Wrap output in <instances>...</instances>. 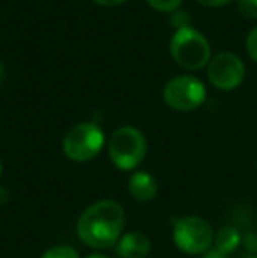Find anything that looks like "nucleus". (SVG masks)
<instances>
[{"label": "nucleus", "mask_w": 257, "mask_h": 258, "mask_svg": "<svg viewBox=\"0 0 257 258\" xmlns=\"http://www.w3.org/2000/svg\"><path fill=\"white\" fill-rule=\"evenodd\" d=\"M208 79L219 90H234L245 79V65L234 53L222 51L210 60Z\"/></svg>", "instance_id": "7"}, {"label": "nucleus", "mask_w": 257, "mask_h": 258, "mask_svg": "<svg viewBox=\"0 0 257 258\" xmlns=\"http://www.w3.org/2000/svg\"><path fill=\"white\" fill-rule=\"evenodd\" d=\"M171 56L180 67L187 71H199L212 60V48L202 34L190 27H180L169 42Z\"/></svg>", "instance_id": "2"}, {"label": "nucleus", "mask_w": 257, "mask_h": 258, "mask_svg": "<svg viewBox=\"0 0 257 258\" xmlns=\"http://www.w3.org/2000/svg\"><path fill=\"white\" fill-rule=\"evenodd\" d=\"M197 2L206 7H222V6H226V4H229L231 0H197Z\"/></svg>", "instance_id": "16"}, {"label": "nucleus", "mask_w": 257, "mask_h": 258, "mask_svg": "<svg viewBox=\"0 0 257 258\" xmlns=\"http://www.w3.org/2000/svg\"><path fill=\"white\" fill-rule=\"evenodd\" d=\"M93 2L99 4V6H104V7H115V6L124 4L125 0H93Z\"/></svg>", "instance_id": "17"}, {"label": "nucleus", "mask_w": 257, "mask_h": 258, "mask_svg": "<svg viewBox=\"0 0 257 258\" xmlns=\"http://www.w3.org/2000/svg\"><path fill=\"white\" fill-rule=\"evenodd\" d=\"M150 4V7H153L155 11H161V13H173L180 7L182 0H146Z\"/></svg>", "instance_id": "13"}, {"label": "nucleus", "mask_w": 257, "mask_h": 258, "mask_svg": "<svg viewBox=\"0 0 257 258\" xmlns=\"http://www.w3.org/2000/svg\"><path fill=\"white\" fill-rule=\"evenodd\" d=\"M245 48H247L248 56H250L254 61H257V27L248 34L247 42H245Z\"/></svg>", "instance_id": "14"}, {"label": "nucleus", "mask_w": 257, "mask_h": 258, "mask_svg": "<svg viewBox=\"0 0 257 258\" xmlns=\"http://www.w3.org/2000/svg\"><path fill=\"white\" fill-rule=\"evenodd\" d=\"M86 258H110V256L102 255V253H93V255H90V256H86Z\"/></svg>", "instance_id": "20"}, {"label": "nucleus", "mask_w": 257, "mask_h": 258, "mask_svg": "<svg viewBox=\"0 0 257 258\" xmlns=\"http://www.w3.org/2000/svg\"><path fill=\"white\" fill-rule=\"evenodd\" d=\"M151 251V242L143 232H129L117 242V253L122 258H146Z\"/></svg>", "instance_id": "8"}, {"label": "nucleus", "mask_w": 257, "mask_h": 258, "mask_svg": "<svg viewBox=\"0 0 257 258\" xmlns=\"http://www.w3.org/2000/svg\"><path fill=\"white\" fill-rule=\"evenodd\" d=\"M104 146V134L95 123H78L64 136V155L72 162H90Z\"/></svg>", "instance_id": "5"}, {"label": "nucleus", "mask_w": 257, "mask_h": 258, "mask_svg": "<svg viewBox=\"0 0 257 258\" xmlns=\"http://www.w3.org/2000/svg\"><path fill=\"white\" fill-rule=\"evenodd\" d=\"M173 239L178 249L187 255H204L215 242V232L210 221L201 216H183L176 220Z\"/></svg>", "instance_id": "4"}, {"label": "nucleus", "mask_w": 257, "mask_h": 258, "mask_svg": "<svg viewBox=\"0 0 257 258\" xmlns=\"http://www.w3.org/2000/svg\"><path fill=\"white\" fill-rule=\"evenodd\" d=\"M164 102L175 111H194L206 99V88L197 78L192 76H176L164 86Z\"/></svg>", "instance_id": "6"}, {"label": "nucleus", "mask_w": 257, "mask_h": 258, "mask_svg": "<svg viewBox=\"0 0 257 258\" xmlns=\"http://www.w3.org/2000/svg\"><path fill=\"white\" fill-rule=\"evenodd\" d=\"M238 11L247 20H257V0H238Z\"/></svg>", "instance_id": "12"}, {"label": "nucleus", "mask_w": 257, "mask_h": 258, "mask_svg": "<svg viewBox=\"0 0 257 258\" xmlns=\"http://www.w3.org/2000/svg\"><path fill=\"white\" fill-rule=\"evenodd\" d=\"M4 76H6V72H4V65H2V61H0V85H2V81H4Z\"/></svg>", "instance_id": "19"}, {"label": "nucleus", "mask_w": 257, "mask_h": 258, "mask_svg": "<svg viewBox=\"0 0 257 258\" xmlns=\"http://www.w3.org/2000/svg\"><path fill=\"white\" fill-rule=\"evenodd\" d=\"M41 258H79V255L71 246H53Z\"/></svg>", "instance_id": "11"}, {"label": "nucleus", "mask_w": 257, "mask_h": 258, "mask_svg": "<svg viewBox=\"0 0 257 258\" xmlns=\"http://www.w3.org/2000/svg\"><path fill=\"white\" fill-rule=\"evenodd\" d=\"M108 153L117 169L134 170L146 156V139L134 126H120L111 136Z\"/></svg>", "instance_id": "3"}, {"label": "nucleus", "mask_w": 257, "mask_h": 258, "mask_svg": "<svg viewBox=\"0 0 257 258\" xmlns=\"http://www.w3.org/2000/svg\"><path fill=\"white\" fill-rule=\"evenodd\" d=\"M241 242H243V246L248 249V251H257V235L254 232H248V234H245L243 237H241Z\"/></svg>", "instance_id": "15"}, {"label": "nucleus", "mask_w": 257, "mask_h": 258, "mask_svg": "<svg viewBox=\"0 0 257 258\" xmlns=\"http://www.w3.org/2000/svg\"><path fill=\"white\" fill-rule=\"evenodd\" d=\"M0 177H2V162H0Z\"/></svg>", "instance_id": "21"}, {"label": "nucleus", "mask_w": 257, "mask_h": 258, "mask_svg": "<svg viewBox=\"0 0 257 258\" xmlns=\"http://www.w3.org/2000/svg\"><path fill=\"white\" fill-rule=\"evenodd\" d=\"M241 235L234 227H222L215 235V249L222 255H229L240 246Z\"/></svg>", "instance_id": "10"}, {"label": "nucleus", "mask_w": 257, "mask_h": 258, "mask_svg": "<svg viewBox=\"0 0 257 258\" xmlns=\"http://www.w3.org/2000/svg\"><path fill=\"white\" fill-rule=\"evenodd\" d=\"M129 191L136 201L150 202L157 195V179L144 170H137L129 177Z\"/></svg>", "instance_id": "9"}, {"label": "nucleus", "mask_w": 257, "mask_h": 258, "mask_svg": "<svg viewBox=\"0 0 257 258\" xmlns=\"http://www.w3.org/2000/svg\"><path fill=\"white\" fill-rule=\"evenodd\" d=\"M125 227V211L117 201H97L78 220V237L90 248L106 249L117 246Z\"/></svg>", "instance_id": "1"}, {"label": "nucleus", "mask_w": 257, "mask_h": 258, "mask_svg": "<svg viewBox=\"0 0 257 258\" xmlns=\"http://www.w3.org/2000/svg\"><path fill=\"white\" fill-rule=\"evenodd\" d=\"M204 258H226V255H222V253L217 251V249H210L208 253H204Z\"/></svg>", "instance_id": "18"}]
</instances>
